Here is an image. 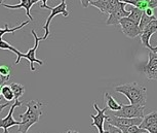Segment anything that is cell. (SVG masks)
<instances>
[{
    "label": "cell",
    "mask_w": 157,
    "mask_h": 133,
    "mask_svg": "<svg viewBox=\"0 0 157 133\" xmlns=\"http://www.w3.org/2000/svg\"><path fill=\"white\" fill-rule=\"evenodd\" d=\"M145 106L138 104H122L120 111H112V116L123 118H144Z\"/></svg>",
    "instance_id": "4"
},
{
    "label": "cell",
    "mask_w": 157,
    "mask_h": 133,
    "mask_svg": "<svg viewBox=\"0 0 157 133\" xmlns=\"http://www.w3.org/2000/svg\"><path fill=\"white\" fill-rule=\"evenodd\" d=\"M27 111L26 113L21 114L20 118L22 120V124L19 126L20 133H27L28 130L31 128L34 124L39 121L40 117L42 116V103L36 100H30L26 103Z\"/></svg>",
    "instance_id": "2"
},
{
    "label": "cell",
    "mask_w": 157,
    "mask_h": 133,
    "mask_svg": "<svg viewBox=\"0 0 157 133\" xmlns=\"http://www.w3.org/2000/svg\"><path fill=\"white\" fill-rule=\"evenodd\" d=\"M154 124H157V111H152V113L148 114L147 116H145L140 127L143 129H146L147 127L154 125Z\"/></svg>",
    "instance_id": "14"
},
{
    "label": "cell",
    "mask_w": 157,
    "mask_h": 133,
    "mask_svg": "<svg viewBox=\"0 0 157 133\" xmlns=\"http://www.w3.org/2000/svg\"><path fill=\"white\" fill-rule=\"evenodd\" d=\"M115 92L123 94L132 104L145 106L147 102V90L137 82L126 83L115 87Z\"/></svg>",
    "instance_id": "1"
},
{
    "label": "cell",
    "mask_w": 157,
    "mask_h": 133,
    "mask_svg": "<svg viewBox=\"0 0 157 133\" xmlns=\"http://www.w3.org/2000/svg\"><path fill=\"white\" fill-rule=\"evenodd\" d=\"M29 22H30V20H29V21H25V22H23L22 24H20L19 26H17V27H13V28H11V29L8 27V24H5L4 25V29L0 28V40L2 39V36H3L4 34H6V33H14L16 31L20 30V29H22L24 26L28 25Z\"/></svg>",
    "instance_id": "15"
},
{
    "label": "cell",
    "mask_w": 157,
    "mask_h": 133,
    "mask_svg": "<svg viewBox=\"0 0 157 133\" xmlns=\"http://www.w3.org/2000/svg\"><path fill=\"white\" fill-rule=\"evenodd\" d=\"M141 71L144 73L148 79L157 81V54L156 52L151 51L148 55V62L141 68Z\"/></svg>",
    "instance_id": "8"
},
{
    "label": "cell",
    "mask_w": 157,
    "mask_h": 133,
    "mask_svg": "<svg viewBox=\"0 0 157 133\" xmlns=\"http://www.w3.org/2000/svg\"><path fill=\"white\" fill-rule=\"evenodd\" d=\"M148 6L154 8V10L157 8V0H150V1L148 2Z\"/></svg>",
    "instance_id": "29"
},
{
    "label": "cell",
    "mask_w": 157,
    "mask_h": 133,
    "mask_svg": "<svg viewBox=\"0 0 157 133\" xmlns=\"http://www.w3.org/2000/svg\"><path fill=\"white\" fill-rule=\"evenodd\" d=\"M10 79V76H4L0 73V86H4L8 82Z\"/></svg>",
    "instance_id": "26"
},
{
    "label": "cell",
    "mask_w": 157,
    "mask_h": 133,
    "mask_svg": "<svg viewBox=\"0 0 157 133\" xmlns=\"http://www.w3.org/2000/svg\"><path fill=\"white\" fill-rule=\"evenodd\" d=\"M80 2H81L82 6H83L84 8L88 7V5H90V0H80Z\"/></svg>",
    "instance_id": "32"
},
{
    "label": "cell",
    "mask_w": 157,
    "mask_h": 133,
    "mask_svg": "<svg viewBox=\"0 0 157 133\" xmlns=\"http://www.w3.org/2000/svg\"><path fill=\"white\" fill-rule=\"evenodd\" d=\"M31 33L33 34V37L35 39V44L34 46L30 50H28L27 53H22L21 52V54L17 57V60H16V64H19L21 59L22 58H25L27 59V60L30 62V69L31 71H35V67H34V63H38L39 65H43V61L39 60V59L36 58V51L38 49V46H39V42L41 40H43L42 37H38V35L36 34V32L35 30H32Z\"/></svg>",
    "instance_id": "3"
},
{
    "label": "cell",
    "mask_w": 157,
    "mask_h": 133,
    "mask_svg": "<svg viewBox=\"0 0 157 133\" xmlns=\"http://www.w3.org/2000/svg\"><path fill=\"white\" fill-rule=\"evenodd\" d=\"M143 31L150 32V33L152 34V35H153L154 33H156V32H157V19L153 20L149 25H147L146 27L144 28V30H143ZM143 31H142V32H143Z\"/></svg>",
    "instance_id": "23"
},
{
    "label": "cell",
    "mask_w": 157,
    "mask_h": 133,
    "mask_svg": "<svg viewBox=\"0 0 157 133\" xmlns=\"http://www.w3.org/2000/svg\"><path fill=\"white\" fill-rule=\"evenodd\" d=\"M0 73L4 76H10V67L8 65H1L0 66Z\"/></svg>",
    "instance_id": "24"
},
{
    "label": "cell",
    "mask_w": 157,
    "mask_h": 133,
    "mask_svg": "<svg viewBox=\"0 0 157 133\" xmlns=\"http://www.w3.org/2000/svg\"><path fill=\"white\" fill-rule=\"evenodd\" d=\"M108 130H109V133H123L121 129L117 128V127H115V126H112V125H109Z\"/></svg>",
    "instance_id": "25"
},
{
    "label": "cell",
    "mask_w": 157,
    "mask_h": 133,
    "mask_svg": "<svg viewBox=\"0 0 157 133\" xmlns=\"http://www.w3.org/2000/svg\"><path fill=\"white\" fill-rule=\"evenodd\" d=\"M10 86L14 94V100H19L20 97L23 96V94L25 93V87L21 84H17V83H11Z\"/></svg>",
    "instance_id": "16"
},
{
    "label": "cell",
    "mask_w": 157,
    "mask_h": 133,
    "mask_svg": "<svg viewBox=\"0 0 157 133\" xmlns=\"http://www.w3.org/2000/svg\"><path fill=\"white\" fill-rule=\"evenodd\" d=\"M94 108L96 109L97 115H91L90 116V118L93 119L91 126L96 127L99 133H102L104 132V123H105L106 119H107V116L105 115V113L108 109V107H107V105H105V107L101 109L97 103H94Z\"/></svg>",
    "instance_id": "11"
},
{
    "label": "cell",
    "mask_w": 157,
    "mask_h": 133,
    "mask_svg": "<svg viewBox=\"0 0 157 133\" xmlns=\"http://www.w3.org/2000/svg\"><path fill=\"white\" fill-rule=\"evenodd\" d=\"M50 11H52V14H49V17L47 18L45 24L43 26V29L44 31H45V34H44V36L42 37L43 40L46 39L47 37L49 36L50 34V31H49V25H50V22H52V20L54 19L56 16H58V14H63L64 17H68L69 16V11L67 10V3H66V0H61V3L57 5V6L55 7H50Z\"/></svg>",
    "instance_id": "6"
},
{
    "label": "cell",
    "mask_w": 157,
    "mask_h": 133,
    "mask_svg": "<svg viewBox=\"0 0 157 133\" xmlns=\"http://www.w3.org/2000/svg\"><path fill=\"white\" fill-rule=\"evenodd\" d=\"M123 133H144V132H147L146 129H143L141 128L139 125H132V126H128V127H125V128H122Z\"/></svg>",
    "instance_id": "21"
},
{
    "label": "cell",
    "mask_w": 157,
    "mask_h": 133,
    "mask_svg": "<svg viewBox=\"0 0 157 133\" xmlns=\"http://www.w3.org/2000/svg\"><path fill=\"white\" fill-rule=\"evenodd\" d=\"M143 13H144L143 10L134 6V7L132 8V10H130V14L128 16V18H129V19H132V21H134V22L138 23V24H140V21L142 19V16H143Z\"/></svg>",
    "instance_id": "17"
},
{
    "label": "cell",
    "mask_w": 157,
    "mask_h": 133,
    "mask_svg": "<svg viewBox=\"0 0 157 133\" xmlns=\"http://www.w3.org/2000/svg\"><path fill=\"white\" fill-rule=\"evenodd\" d=\"M1 99H2V96H0V100H1ZM10 101H7L6 103H4V104H0V114H1V111H3V109H4L5 107H6V106H8V105L10 104Z\"/></svg>",
    "instance_id": "31"
},
{
    "label": "cell",
    "mask_w": 157,
    "mask_h": 133,
    "mask_svg": "<svg viewBox=\"0 0 157 133\" xmlns=\"http://www.w3.org/2000/svg\"><path fill=\"white\" fill-rule=\"evenodd\" d=\"M20 3L19 4H16V5H10V4H5V3H2L1 5L6 8H10V10H17V8H25L26 10V14L27 17L29 18L30 21H33V18H32L31 14H30V10L32 7V5L37 3L36 0H20Z\"/></svg>",
    "instance_id": "12"
},
{
    "label": "cell",
    "mask_w": 157,
    "mask_h": 133,
    "mask_svg": "<svg viewBox=\"0 0 157 133\" xmlns=\"http://www.w3.org/2000/svg\"><path fill=\"white\" fill-rule=\"evenodd\" d=\"M36 1H41L42 2V4L40 5V7L41 8H46V10H50V6H48V5L46 4V2L48 1V0H36Z\"/></svg>",
    "instance_id": "30"
},
{
    "label": "cell",
    "mask_w": 157,
    "mask_h": 133,
    "mask_svg": "<svg viewBox=\"0 0 157 133\" xmlns=\"http://www.w3.org/2000/svg\"><path fill=\"white\" fill-rule=\"evenodd\" d=\"M146 130L149 133H157V124H154V125H151L149 127H147Z\"/></svg>",
    "instance_id": "27"
},
{
    "label": "cell",
    "mask_w": 157,
    "mask_h": 133,
    "mask_svg": "<svg viewBox=\"0 0 157 133\" xmlns=\"http://www.w3.org/2000/svg\"><path fill=\"white\" fill-rule=\"evenodd\" d=\"M0 49H1V50H10V52H13V53H14V54L17 55V57L21 54V52L19 51V50L13 48V46H10V44L7 42V41L2 40V39L0 40Z\"/></svg>",
    "instance_id": "22"
},
{
    "label": "cell",
    "mask_w": 157,
    "mask_h": 133,
    "mask_svg": "<svg viewBox=\"0 0 157 133\" xmlns=\"http://www.w3.org/2000/svg\"><path fill=\"white\" fill-rule=\"evenodd\" d=\"M104 97H105V100H106V105H107L108 109H110L111 111H120L121 107H122V104L118 103L116 100H115L113 97H112L110 94L106 92L104 94Z\"/></svg>",
    "instance_id": "13"
},
{
    "label": "cell",
    "mask_w": 157,
    "mask_h": 133,
    "mask_svg": "<svg viewBox=\"0 0 157 133\" xmlns=\"http://www.w3.org/2000/svg\"><path fill=\"white\" fill-rule=\"evenodd\" d=\"M65 133H79L78 131H75V130H68V131H66Z\"/></svg>",
    "instance_id": "33"
},
{
    "label": "cell",
    "mask_w": 157,
    "mask_h": 133,
    "mask_svg": "<svg viewBox=\"0 0 157 133\" xmlns=\"http://www.w3.org/2000/svg\"><path fill=\"white\" fill-rule=\"evenodd\" d=\"M2 97L6 101H14V94L10 85H4L2 87Z\"/></svg>",
    "instance_id": "18"
},
{
    "label": "cell",
    "mask_w": 157,
    "mask_h": 133,
    "mask_svg": "<svg viewBox=\"0 0 157 133\" xmlns=\"http://www.w3.org/2000/svg\"><path fill=\"white\" fill-rule=\"evenodd\" d=\"M3 1H4V0H0V4H2V3H3Z\"/></svg>",
    "instance_id": "36"
},
{
    "label": "cell",
    "mask_w": 157,
    "mask_h": 133,
    "mask_svg": "<svg viewBox=\"0 0 157 133\" xmlns=\"http://www.w3.org/2000/svg\"><path fill=\"white\" fill-rule=\"evenodd\" d=\"M102 133H109V130H104V132Z\"/></svg>",
    "instance_id": "35"
},
{
    "label": "cell",
    "mask_w": 157,
    "mask_h": 133,
    "mask_svg": "<svg viewBox=\"0 0 157 133\" xmlns=\"http://www.w3.org/2000/svg\"><path fill=\"white\" fill-rule=\"evenodd\" d=\"M125 3L120 2L119 5L115 8L114 11H112L111 14H109L108 20L106 21V25H119L120 21L125 17H128L130 14V11L125 10Z\"/></svg>",
    "instance_id": "10"
},
{
    "label": "cell",
    "mask_w": 157,
    "mask_h": 133,
    "mask_svg": "<svg viewBox=\"0 0 157 133\" xmlns=\"http://www.w3.org/2000/svg\"><path fill=\"white\" fill-rule=\"evenodd\" d=\"M110 0H98L96 2H93L90 3V5L97 7L98 10H100L101 13L103 14H107V8H108V4Z\"/></svg>",
    "instance_id": "19"
},
{
    "label": "cell",
    "mask_w": 157,
    "mask_h": 133,
    "mask_svg": "<svg viewBox=\"0 0 157 133\" xmlns=\"http://www.w3.org/2000/svg\"><path fill=\"white\" fill-rule=\"evenodd\" d=\"M156 19V17L155 16H152V17H150V16H147L146 14H145V11L143 13V16H142V19L140 21V24H139V26H140V29H141V31H143L144 30V28L146 27L147 25H149L151 22H152L153 20H155Z\"/></svg>",
    "instance_id": "20"
},
{
    "label": "cell",
    "mask_w": 157,
    "mask_h": 133,
    "mask_svg": "<svg viewBox=\"0 0 157 133\" xmlns=\"http://www.w3.org/2000/svg\"><path fill=\"white\" fill-rule=\"evenodd\" d=\"M22 104H23L22 101H20V100H14V103L11 105L7 116L5 118H3V119H0V128H3L4 133H8V128H10V127H13V126H16V125L20 126L21 124H22V121H21V122L20 121H16L13 117L14 108L20 107Z\"/></svg>",
    "instance_id": "9"
},
{
    "label": "cell",
    "mask_w": 157,
    "mask_h": 133,
    "mask_svg": "<svg viewBox=\"0 0 157 133\" xmlns=\"http://www.w3.org/2000/svg\"><path fill=\"white\" fill-rule=\"evenodd\" d=\"M2 87L3 86H0V96H2Z\"/></svg>",
    "instance_id": "34"
},
{
    "label": "cell",
    "mask_w": 157,
    "mask_h": 133,
    "mask_svg": "<svg viewBox=\"0 0 157 133\" xmlns=\"http://www.w3.org/2000/svg\"><path fill=\"white\" fill-rule=\"evenodd\" d=\"M106 121L109 125L115 126L119 129L125 128V127L132 126V125H141L143 118H123V117H116V116H107Z\"/></svg>",
    "instance_id": "5"
},
{
    "label": "cell",
    "mask_w": 157,
    "mask_h": 133,
    "mask_svg": "<svg viewBox=\"0 0 157 133\" xmlns=\"http://www.w3.org/2000/svg\"><path fill=\"white\" fill-rule=\"evenodd\" d=\"M146 1H147V2H149V1H150V0H146Z\"/></svg>",
    "instance_id": "37"
},
{
    "label": "cell",
    "mask_w": 157,
    "mask_h": 133,
    "mask_svg": "<svg viewBox=\"0 0 157 133\" xmlns=\"http://www.w3.org/2000/svg\"><path fill=\"white\" fill-rule=\"evenodd\" d=\"M144 133H149V132H148V131H147V132H144Z\"/></svg>",
    "instance_id": "38"
},
{
    "label": "cell",
    "mask_w": 157,
    "mask_h": 133,
    "mask_svg": "<svg viewBox=\"0 0 157 133\" xmlns=\"http://www.w3.org/2000/svg\"><path fill=\"white\" fill-rule=\"evenodd\" d=\"M119 25L121 26V31H122V33L128 38H135L137 36H140L142 34V31L138 23L134 22V21L132 19H129L128 17L123 18V19L120 21Z\"/></svg>",
    "instance_id": "7"
},
{
    "label": "cell",
    "mask_w": 157,
    "mask_h": 133,
    "mask_svg": "<svg viewBox=\"0 0 157 133\" xmlns=\"http://www.w3.org/2000/svg\"><path fill=\"white\" fill-rule=\"evenodd\" d=\"M144 11H145V14H146L147 16H150V17L155 16V14H154V8H152V7H149V6H148Z\"/></svg>",
    "instance_id": "28"
}]
</instances>
